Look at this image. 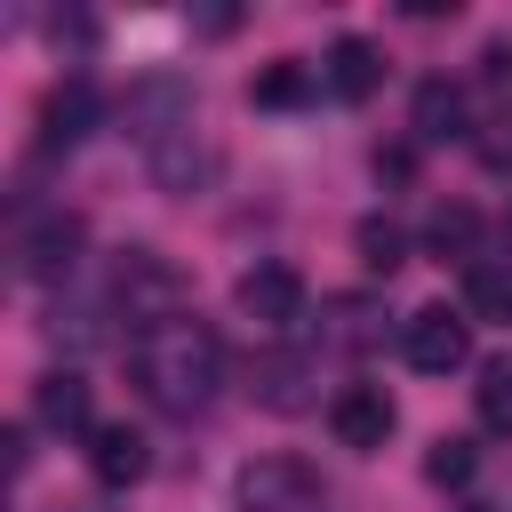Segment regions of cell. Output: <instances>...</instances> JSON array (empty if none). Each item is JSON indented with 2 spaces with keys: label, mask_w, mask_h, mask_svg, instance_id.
Listing matches in <instances>:
<instances>
[{
  "label": "cell",
  "mask_w": 512,
  "mask_h": 512,
  "mask_svg": "<svg viewBox=\"0 0 512 512\" xmlns=\"http://www.w3.org/2000/svg\"><path fill=\"white\" fill-rule=\"evenodd\" d=\"M128 376L160 416H200L216 400V384H224V344H216L208 320L176 312V320H160L152 336L128 344Z\"/></svg>",
  "instance_id": "6da1fadb"
},
{
  "label": "cell",
  "mask_w": 512,
  "mask_h": 512,
  "mask_svg": "<svg viewBox=\"0 0 512 512\" xmlns=\"http://www.w3.org/2000/svg\"><path fill=\"white\" fill-rule=\"evenodd\" d=\"M112 312H120L128 344L152 336L160 320L184 312V272H176L160 248H120V264H112Z\"/></svg>",
  "instance_id": "7a4b0ae2"
},
{
  "label": "cell",
  "mask_w": 512,
  "mask_h": 512,
  "mask_svg": "<svg viewBox=\"0 0 512 512\" xmlns=\"http://www.w3.org/2000/svg\"><path fill=\"white\" fill-rule=\"evenodd\" d=\"M400 352H408V368H416V376H456V368L472 360V320H464V312H448V304H424V312H408Z\"/></svg>",
  "instance_id": "3957f363"
},
{
  "label": "cell",
  "mask_w": 512,
  "mask_h": 512,
  "mask_svg": "<svg viewBox=\"0 0 512 512\" xmlns=\"http://www.w3.org/2000/svg\"><path fill=\"white\" fill-rule=\"evenodd\" d=\"M240 504H248V512H328V488H320V472L296 464V456H256V464L240 472Z\"/></svg>",
  "instance_id": "277c9868"
},
{
  "label": "cell",
  "mask_w": 512,
  "mask_h": 512,
  "mask_svg": "<svg viewBox=\"0 0 512 512\" xmlns=\"http://www.w3.org/2000/svg\"><path fill=\"white\" fill-rule=\"evenodd\" d=\"M240 320H256L264 336H288L296 320H304V272L296 264H256V272H240Z\"/></svg>",
  "instance_id": "5b68a950"
},
{
  "label": "cell",
  "mask_w": 512,
  "mask_h": 512,
  "mask_svg": "<svg viewBox=\"0 0 512 512\" xmlns=\"http://www.w3.org/2000/svg\"><path fill=\"white\" fill-rule=\"evenodd\" d=\"M392 424H400V408H392V392L384 384H344L336 400H328V432L344 440V448H384L392 440Z\"/></svg>",
  "instance_id": "8992f818"
},
{
  "label": "cell",
  "mask_w": 512,
  "mask_h": 512,
  "mask_svg": "<svg viewBox=\"0 0 512 512\" xmlns=\"http://www.w3.org/2000/svg\"><path fill=\"white\" fill-rule=\"evenodd\" d=\"M96 112H104V96L72 72V80H56L48 96H40V152H72L88 128H96Z\"/></svg>",
  "instance_id": "52a82bcc"
},
{
  "label": "cell",
  "mask_w": 512,
  "mask_h": 512,
  "mask_svg": "<svg viewBox=\"0 0 512 512\" xmlns=\"http://www.w3.org/2000/svg\"><path fill=\"white\" fill-rule=\"evenodd\" d=\"M312 376H320V360H312V352H264V360H256V376H248V392H256V408L296 416V408H312Z\"/></svg>",
  "instance_id": "ba28073f"
},
{
  "label": "cell",
  "mask_w": 512,
  "mask_h": 512,
  "mask_svg": "<svg viewBox=\"0 0 512 512\" xmlns=\"http://www.w3.org/2000/svg\"><path fill=\"white\" fill-rule=\"evenodd\" d=\"M80 240H88V232H80V216L48 208V216L16 240V256H24V272H32V280H64V272L80 264Z\"/></svg>",
  "instance_id": "9c48e42d"
},
{
  "label": "cell",
  "mask_w": 512,
  "mask_h": 512,
  "mask_svg": "<svg viewBox=\"0 0 512 512\" xmlns=\"http://www.w3.org/2000/svg\"><path fill=\"white\" fill-rule=\"evenodd\" d=\"M88 472L104 488H136L144 480V432L136 424H96L88 432Z\"/></svg>",
  "instance_id": "30bf717a"
},
{
  "label": "cell",
  "mask_w": 512,
  "mask_h": 512,
  "mask_svg": "<svg viewBox=\"0 0 512 512\" xmlns=\"http://www.w3.org/2000/svg\"><path fill=\"white\" fill-rule=\"evenodd\" d=\"M328 88H336L344 104H360V96H376V88H384V56H376V40H360V32H344V40L328 48Z\"/></svg>",
  "instance_id": "8fae6325"
},
{
  "label": "cell",
  "mask_w": 512,
  "mask_h": 512,
  "mask_svg": "<svg viewBox=\"0 0 512 512\" xmlns=\"http://www.w3.org/2000/svg\"><path fill=\"white\" fill-rule=\"evenodd\" d=\"M32 416H40L48 432H96V424H88V384H80L72 368L40 376V392H32Z\"/></svg>",
  "instance_id": "7c38bea8"
},
{
  "label": "cell",
  "mask_w": 512,
  "mask_h": 512,
  "mask_svg": "<svg viewBox=\"0 0 512 512\" xmlns=\"http://www.w3.org/2000/svg\"><path fill=\"white\" fill-rule=\"evenodd\" d=\"M416 136H424V144L464 136V88H456V80H424V88H416Z\"/></svg>",
  "instance_id": "4fadbf2b"
},
{
  "label": "cell",
  "mask_w": 512,
  "mask_h": 512,
  "mask_svg": "<svg viewBox=\"0 0 512 512\" xmlns=\"http://www.w3.org/2000/svg\"><path fill=\"white\" fill-rule=\"evenodd\" d=\"M152 176H160L168 192H192V184H208V176H216V152H208V144H192V128H184L176 144H160V152H152Z\"/></svg>",
  "instance_id": "5bb4252c"
},
{
  "label": "cell",
  "mask_w": 512,
  "mask_h": 512,
  "mask_svg": "<svg viewBox=\"0 0 512 512\" xmlns=\"http://www.w3.org/2000/svg\"><path fill=\"white\" fill-rule=\"evenodd\" d=\"M304 96H312V64H296V56H280L272 72L248 80V104H264V112H288V104H304Z\"/></svg>",
  "instance_id": "9a60e30c"
},
{
  "label": "cell",
  "mask_w": 512,
  "mask_h": 512,
  "mask_svg": "<svg viewBox=\"0 0 512 512\" xmlns=\"http://www.w3.org/2000/svg\"><path fill=\"white\" fill-rule=\"evenodd\" d=\"M472 240H480V216H472L464 200H440V208H432V224H424V248L448 264V256H472Z\"/></svg>",
  "instance_id": "2e32d148"
},
{
  "label": "cell",
  "mask_w": 512,
  "mask_h": 512,
  "mask_svg": "<svg viewBox=\"0 0 512 512\" xmlns=\"http://www.w3.org/2000/svg\"><path fill=\"white\" fill-rule=\"evenodd\" d=\"M464 304H472V320H504L512 328V264H472L464 272Z\"/></svg>",
  "instance_id": "e0dca14e"
},
{
  "label": "cell",
  "mask_w": 512,
  "mask_h": 512,
  "mask_svg": "<svg viewBox=\"0 0 512 512\" xmlns=\"http://www.w3.org/2000/svg\"><path fill=\"white\" fill-rule=\"evenodd\" d=\"M472 408H480V432L512 440V360H488L480 384H472Z\"/></svg>",
  "instance_id": "ac0fdd59"
},
{
  "label": "cell",
  "mask_w": 512,
  "mask_h": 512,
  "mask_svg": "<svg viewBox=\"0 0 512 512\" xmlns=\"http://www.w3.org/2000/svg\"><path fill=\"white\" fill-rule=\"evenodd\" d=\"M352 248H360V264H368V272H384V280L408 264V232H400L392 216H368V224L352 232Z\"/></svg>",
  "instance_id": "d6986e66"
},
{
  "label": "cell",
  "mask_w": 512,
  "mask_h": 512,
  "mask_svg": "<svg viewBox=\"0 0 512 512\" xmlns=\"http://www.w3.org/2000/svg\"><path fill=\"white\" fill-rule=\"evenodd\" d=\"M472 464H480L472 440H432V448H424V480H432V488H464Z\"/></svg>",
  "instance_id": "ffe728a7"
},
{
  "label": "cell",
  "mask_w": 512,
  "mask_h": 512,
  "mask_svg": "<svg viewBox=\"0 0 512 512\" xmlns=\"http://www.w3.org/2000/svg\"><path fill=\"white\" fill-rule=\"evenodd\" d=\"M472 152H480V160H488V168L504 176V168H512V112H496V120H488V128L472 136Z\"/></svg>",
  "instance_id": "44dd1931"
},
{
  "label": "cell",
  "mask_w": 512,
  "mask_h": 512,
  "mask_svg": "<svg viewBox=\"0 0 512 512\" xmlns=\"http://www.w3.org/2000/svg\"><path fill=\"white\" fill-rule=\"evenodd\" d=\"M336 320H344V328H336L344 344H368V336H376V328H368V304H336Z\"/></svg>",
  "instance_id": "7402d4cb"
},
{
  "label": "cell",
  "mask_w": 512,
  "mask_h": 512,
  "mask_svg": "<svg viewBox=\"0 0 512 512\" xmlns=\"http://www.w3.org/2000/svg\"><path fill=\"white\" fill-rule=\"evenodd\" d=\"M480 80H496V88L512 80V48H504V40H488V56H480Z\"/></svg>",
  "instance_id": "603a6c76"
},
{
  "label": "cell",
  "mask_w": 512,
  "mask_h": 512,
  "mask_svg": "<svg viewBox=\"0 0 512 512\" xmlns=\"http://www.w3.org/2000/svg\"><path fill=\"white\" fill-rule=\"evenodd\" d=\"M232 24H240V8H200V32H208V40H224Z\"/></svg>",
  "instance_id": "cb8c5ba5"
},
{
  "label": "cell",
  "mask_w": 512,
  "mask_h": 512,
  "mask_svg": "<svg viewBox=\"0 0 512 512\" xmlns=\"http://www.w3.org/2000/svg\"><path fill=\"white\" fill-rule=\"evenodd\" d=\"M8 464H16V472H32V432H24V424L8 432Z\"/></svg>",
  "instance_id": "d4e9b609"
},
{
  "label": "cell",
  "mask_w": 512,
  "mask_h": 512,
  "mask_svg": "<svg viewBox=\"0 0 512 512\" xmlns=\"http://www.w3.org/2000/svg\"><path fill=\"white\" fill-rule=\"evenodd\" d=\"M464 512H488V504H464Z\"/></svg>",
  "instance_id": "484cf974"
}]
</instances>
